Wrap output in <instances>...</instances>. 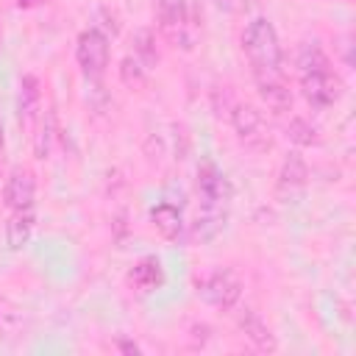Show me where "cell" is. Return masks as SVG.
<instances>
[{
    "label": "cell",
    "instance_id": "cell-1",
    "mask_svg": "<svg viewBox=\"0 0 356 356\" xmlns=\"http://www.w3.org/2000/svg\"><path fill=\"white\" fill-rule=\"evenodd\" d=\"M195 184H197V200H200L195 236L209 242L217 234H222V228H225L231 200H234V186L214 161H203L197 167V181Z\"/></svg>",
    "mask_w": 356,
    "mask_h": 356
},
{
    "label": "cell",
    "instance_id": "cell-2",
    "mask_svg": "<svg viewBox=\"0 0 356 356\" xmlns=\"http://www.w3.org/2000/svg\"><path fill=\"white\" fill-rule=\"evenodd\" d=\"M298 81L312 108H328L342 95V81L317 42H303L298 50Z\"/></svg>",
    "mask_w": 356,
    "mask_h": 356
},
{
    "label": "cell",
    "instance_id": "cell-3",
    "mask_svg": "<svg viewBox=\"0 0 356 356\" xmlns=\"http://www.w3.org/2000/svg\"><path fill=\"white\" fill-rule=\"evenodd\" d=\"M242 50L248 56V64L253 70V78L284 75L281 72V64H284L281 42H278V33H275V28H273V22L267 17H253L245 25Z\"/></svg>",
    "mask_w": 356,
    "mask_h": 356
},
{
    "label": "cell",
    "instance_id": "cell-4",
    "mask_svg": "<svg viewBox=\"0 0 356 356\" xmlns=\"http://www.w3.org/2000/svg\"><path fill=\"white\" fill-rule=\"evenodd\" d=\"M156 19H159V31L170 44L184 50L195 44V28L186 0H156Z\"/></svg>",
    "mask_w": 356,
    "mask_h": 356
},
{
    "label": "cell",
    "instance_id": "cell-5",
    "mask_svg": "<svg viewBox=\"0 0 356 356\" xmlns=\"http://www.w3.org/2000/svg\"><path fill=\"white\" fill-rule=\"evenodd\" d=\"M228 117H231V128H234L236 139L248 150L261 153V150H267L273 145L270 131H267V122H264V117H261V111L256 106H250V103H234Z\"/></svg>",
    "mask_w": 356,
    "mask_h": 356
},
{
    "label": "cell",
    "instance_id": "cell-6",
    "mask_svg": "<svg viewBox=\"0 0 356 356\" xmlns=\"http://www.w3.org/2000/svg\"><path fill=\"white\" fill-rule=\"evenodd\" d=\"M197 295H200L203 303L228 312V309H234V306L239 303V298H242V281H239V275H236L234 270L217 267V270H211L206 278L197 281Z\"/></svg>",
    "mask_w": 356,
    "mask_h": 356
},
{
    "label": "cell",
    "instance_id": "cell-7",
    "mask_svg": "<svg viewBox=\"0 0 356 356\" xmlns=\"http://www.w3.org/2000/svg\"><path fill=\"white\" fill-rule=\"evenodd\" d=\"M306 184H309V164L298 150H289L275 178V197L281 203H295L306 192Z\"/></svg>",
    "mask_w": 356,
    "mask_h": 356
},
{
    "label": "cell",
    "instance_id": "cell-8",
    "mask_svg": "<svg viewBox=\"0 0 356 356\" xmlns=\"http://www.w3.org/2000/svg\"><path fill=\"white\" fill-rule=\"evenodd\" d=\"M75 58H78V67L86 78H100L108 67V36H103L95 28H86L78 36Z\"/></svg>",
    "mask_w": 356,
    "mask_h": 356
},
{
    "label": "cell",
    "instance_id": "cell-9",
    "mask_svg": "<svg viewBox=\"0 0 356 356\" xmlns=\"http://www.w3.org/2000/svg\"><path fill=\"white\" fill-rule=\"evenodd\" d=\"M33 197H36L33 172L25 167H14L3 184V203L11 211H19V209H33Z\"/></svg>",
    "mask_w": 356,
    "mask_h": 356
},
{
    "label": "cell",
    "instance_id": "cell-10",
    "mask_svg": "<svg viewBox=\"0 0 356 356\" xmlns=\"http://www.w3.org/2000/svg\"><path fill=\"white\" fill-rule=\"evenodd\" d=\"M236 325H239L242 337H245L256 350H261V353H275V350H278L275 334L270 331V325H267L253 309H242V312L236 314Z\"/></svg>",
    "mask_w": 356,
    "mask_h": 356
},
{
    "label": "cell",
    "instance_id": "cell-11",
    "mask_svg": "<svg viewBox=\"0 0 356 356\" xmlns=\"http://www.w3.org/2000/svg\"><path fill=\"white\" fill-rule=\"evenodd\" d=\"M39 106H42V86L36 75H22L19 89H17V117L19 125L33 128L39 120Z\"/></svg>",
    "mask_w": 356,
    "mask_h": 356
},
{
    "label": "cell",
    "instance_id": "cell-12",
    "mask_svg": "<svg viewBox=\"0 0 356 356\" xmlns=\"http://www.w3.org/2000/svg\"><path fill=\"white\" fill-rule=\"evenodd\" d=\"M253 81H256V92H259L261 103H264L273 114H286V111H292V92H289L284 75L253 78Z\"/></svg>",
    "mask_w": 356,
    "mask_h": 356
},
{
    "label": "cell",
    "instance_id": "cell-13",
    "mask_svg": "<svg viewBox=\"0 0 356 356\" xmlns=\"http://www.w3.org/2000/svg\"><path fill=\"white\" fill-rule=\"evenodd\" d=\"M128 284L139 292H156L164 284V267L156 256H142L131 270H128Z\"/></svg>",
    "mask_w": 356,
    "mask_h": 356
},
{
    "label": "cell",
    "instance_id": "cell-14",
    "mask_svg": "<svg viewBox=\"0 0 356 356\" xmlns=\"http://www.w3.org/2000/svg\"><path fill=\"white\" fill-rule=\"evenodd\" d=\"M33 228H36V214H33V209L11 211V217L6 220V248H8V250H22V248L31 242Z\"/></svg>",
    "mask_w": 356,
    "mask_h": 356
},
{
    "label": "cell",
    "instance_id": "cell-15",
    "mask_svg": "<svg viewBox=\"0 0 356 356\" xmlns=\"http://www.w3.org/2000/svg\"><path fill=\"white\" fill-rule=\"evenodd\" d=\"M150 222L153 228L164 236V239H178L181 228H184V217H181V206L170 203V200H159L150 209Z\"/></svg>",
    "mask_w": 356,
    "mask_h": 356
},
{
    "label": "cell",
    "instance_id": "cell-16",
    "mask_svg": "<svg viewBox=\"0 0 356 356\" xmlns=\"http://www.w3.org/2000/svg\"><path fill=\"white\" fill-rule=\"evenodd\" d=\"M134 56L150 70V67H156L159 64V50H156V33L150 31V28H139L136 33H134Z\"/></svg>",
    "mask_w": 356,
    "mask_h": 356
},
{
    "label": "cell",
    "instance_id": "cell-17",
    "mask_svg": "<svg viewBox=\"0 0 356 356\" xmlns=\"http://www.w3.org/2000/svg\"><path fill=\"white\" fill-rule=\"evenodd\" d=\"M286 136H289V142H295L298 147H312V145L320 142L317 125H312L306 117H292L289 125H286Z\"/></svg>",
    "mask_w": 356,
    "mask_h": 356
},
{
    "label": "cell",
    "instance_id": "cell-18",
    "mask_svg": "<svg viewBox=\"0 0 356 356\" xmlns=\"http://www.w3.org/2000/svg\"><path fill=\"white\" fill-rule=\"evenodd\" d=\"M53 136H56V111H53V108H47V111H44V117L39 120L36 139H33V153H36V159H47V156H50Z\"/></svg>",
    "mask_w": 356,
    "mask_h": 356
},
{
    "label": "cell",
    "instance_id": "cell-19",
    "mask_svg": "<svg viewBox=\"0 0 356 356\" xmlns=\"http://www.w3.org/2000/svg\"><path fill=\"white\" fill-rule=\"evenodd\" d=\"M145 75H147V67H145L134 53L120 61V78H122L125 86H139V83H145Z\"/></svg>",
    "mask_w": 356,
    "mask_h": 356
},
{
    "label": "cell",
    "instance_id": "cell-20",
    "mask_svg": "<svg viewBox=\"0 0 356 356\" xmlns=\"http://www.w3.org/2000/svg\"><path fill=\"white\" fill-rule=\"evenodd\" d=\"M95 19H100V22H95L92 28L100 31L103 36H117V33H120V22H117V17H114L108 8H97V11H95Z\"/></svg>",
    "mask_w": 356,
    "mask_h": 356
},
{
    "label": "cell",
    "instance_id": "cell-21",
    "mask_svg": "<svg viewBox=\"0 0 356 356\" xmlns=\"http://www.w3.org/2000/svg\"><path fill=\"white\" fill-rule=\"evenodd\" d=\"M220 11H236L239 8V0H211Z\"/></svg>",
    "mask_w": 356,
    "mask_h": 356
},
{
    "label": "cell",
    "instance_id": "cell-22",
    "mask_svg": "<svg viewBox=\"0 0 356 356\" xmlns=\"http://www.w3.org/2000/svg\"><path fill=\"white\" fill-rule=\"evenodd\" d=\"M6 161V125H3V117H0V167Z\"/></svg>",
    "mask_w": 356,
    "mask_h": 356
},
{
    "label": "cell",
    "instance_id": "cell-23",
    "mask_svg": "<svg viewBox=\"0 0 356 356\" xmlns=\"http://www.w3.org/2000/svg\"><path fill=\"white\" fill-rule=\"evenodd\" d=\"M117 348H120V350H125V353H139V350H142L136 342H120Z\"/></svg>",
    "mask_w": 356,
    "mask_h": 356
},
{
    "label": "cell",
    "instance_id": "cell-24",
    "mask_svg": "<svg viewBox=\"0 0 356 356\" xmlns=\"http://www.w3.org/2000/svg\"><path fill=\"white\" fill-rule=\"evenodd\" d=\"M33 3H36V0H17V6H19V8H31Z\"/></svg>",
    "mask_w": 356,
    "mask_h": 356
}]
</instances>
